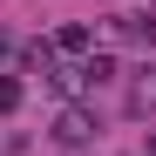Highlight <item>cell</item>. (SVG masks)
<instances>
[{"mask_svg": "<svg viewBox=\"0 0 156 156\" xmlns=\"http://www.w3.org/2000/svg\"><path fill=\"white\" fill-rule=\"evenodd\" d=\"M88 129H95V122H88L82 109H68V115L55 122V136H61V143H88Z\"/></svg>", "mask_w": 156, "mask_h": 156, "instance_id": "1", "label": "cell"}, {"mask_svg": "<svg viewBox=\"0 0 156 156\" xmlns=\"http://www.w3.org/2000/svg\"><path fill=\"white\" fill-rule=\"evenodd\" d=\"M14 102H20V82H7V75H0V115H7Z\"/></svg>", "mask_w": 156, "mask_h": 156, "instance_id": "2", "label": "cell"}, {"mask_svg": "<svg viewBox=\"0 0 156 156\" xmlns=\"http://www.w3.org/2000/svg\"><path fill=\"white\" fill-rule=\"evenodd\" d=\"M0 55H7V34H0Z\"/></svg>", "mask_w": 156, "mask_h": 156, "instance_id": "3", "label": "cell"}]
</instances>
